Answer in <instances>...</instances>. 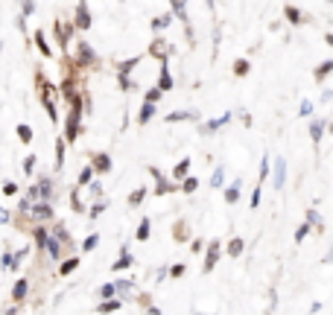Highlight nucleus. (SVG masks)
I'll return each instance as SVG.
<instances>
[{
	"label": "nucleus",
	"instance_id": "nucleus-18",
	"mask_svg": "<svg viewBox=\"0 0 333 315\" xmlns=\"http://www.w3.org/2000/svg\"><path fill=\"white\" fill-rule=\"evenodd\" d=\"M237 198H240V181H237L234 187H228V190H225V201H228V204H234Z\"/></svg>",
	"mask_w": 333,
	"mask_h": 315
},
{
	"label": "nucleus",
	"instance_id": "nucleus-24",
	"mask_svg": "<svg viewBox=\"0 0 333 315\" xmlns=\"http://www.w3.org/2000/svg\"><path fill=\"white\" fill-rule=\"evenodd\" d=\"M97 242H100V236H97V234H91V236L82 242V248H85V251H94V248H97Z\"/></svg>",
	"mask_w": 333,
	"mask_h": 315
},
{
	"label": "nucleus",
	"instance_id": "nucleus-10",
	"mask_svg": "<svg viewBox=\"0 0 333 315\" xmlns=\"http://www.w3.org/2000/svg\"><path fill=\"white\" fill-rule=\"evenodd\" d=\"M132 263H134V260H132V254H129L126 248H123V254H120V260L114 263V272H123V269H129Z\"/></svg>",
	"mask_w": 333,
	"mask_h": 315
},
{
	"label": "nucleus",
	"instance_id": "nucleus-22",
	"mask_svg": "<svg viewBox=\"0 0 333 315\" xmlns=\"http://www.w3.org/2000/svg\"><path fill=\"white\" fill-rule=\"evenodd\" d=\"M18 137H21L24 143H30V140H33V128H30V126H18Z\"/></svg>",
	"mask_w": 333,
	"mask_h": 315
},
{
	"label": "nucleus",
	"instance_id": "nucleus-15",
	"mask_svg": "<svg viewBox=\"0 0 333 315\" xmlns=\"http://www.w3.org/2000/svg\"><path fill=\"white\" fill-rule=\"evenodd\" d=\"M79 62H94V50H91L85 41L79 44Z\"/></svg>",
	"mask_w": 333,
	"mask_h": 315
},
{
	"label": "nucleus",
	"instance_id": "nucleus-3",
	"mask_svg": "<svg viewBox=\"0 0 333 315\" xmlns=\"http://www.w3.org/2000/svg\"><path fill=\"white\" fill-rule=\"evenodd\" d=\"M216 260H219V242L213 239V242L208 245V257H205V263H202V269H205V272H210V269L216 266Z\"/></svg>",
	"mask_w": 333,
	"mask_h": 315
},
{
	"label": "nucleus",
	"instance_id": "nucleus-26",
	"mask_svg": "<svg viewBox=\"0 0 333 315\" xmlns=\"http://www.w3.org/2000/svg\"><path fill=\"white\" fill-rule=\"evenodd\" d=\"M35 44H38V47H41V53H44V56H53V53H50V47H47V41H44V35H41V32H38V35H35Z\"/></svg>",
	"mask_w": 333,
	"mask_h": 315
},
{
	"label": "nucleus",
	"instance_id": "nucleus-45",
	"mask_svg": "<svg viewBox=\"0 0 333 315\" xmlns=\"http://www.w3.org/2000/svg\"><path fill=\"white\" fill-rule=\"evenodd\" d=\"M307 222H310V225H316V222H319V213H316V210H310V213H307Z\"/></svg>",
	"mask_w": 333,
	"mask_h": 315
},
{
	"label": "nucleus",
	"instance_id": "nucleus-12",
	"mask_svg": "<svg viewBox=\"0 0 333 315\" xmlns=\"http://www.w3.org/2000/svg\"><path fill=\"white\" fill-rule=\"evenodd\" d=\"M94 166H85L82 172H79V187H85V184H94Z\"/></svg>",
	"mask_w": 333,
	"mask_h": 315
},
{
	"label": "nucleus",
	"instance_id": "nucleus-20",
	"mask_svg": "<svg viewBox=\"0 0 333 315\" xmlns=\"http://www.w3.org/2000/svg\"><path fill=\"white\" fill-rule=\"evenodd\" d=\"M228 254H231V257H240V254H243V239H231V242H228Z\"/></svg>",
	"mask_w": 333,
	"mask_h": 315
},
{
	"label": "nucleus",
	"instance_id": "nucleus-36",
	"mask_svg": "<svg viewBox=\"0 0 333 315\" xmlns=\"http://www.w3.org/2000/svg\"><path fill=\"white\" fill-rule=\"evenodd\" d=\"M132 289H134L132 280H120V283H117V292H132Z\"/></svg>",
	"mask_w": 333,
	"mask_h": 315
},
{
	"label": "nucleus",
	"instance_id": "nucleus-40",
	"mask_svg": "<svg viewBox=\"0 0 333 315\" xmlns=\"http://www.w3.org/2000/svg\"><path fill=\"white\" fill-rule=\"evenodd\" d=\"M33 166H35V155H30L27 160H24V172L30 175V172H33Z\"/></svg>",
	"mask_w": 333,
	"mask_h": 315
},
{
	"label": "nucleus",
	"instance_id": "nucleus-42",
	"mask_svg": "<svg viewBox=\"0 0 333 315\" xmlns=\"http://www.w3.org/2000/svg\"><path fill=\"white\" fill-rule=\"evenodd\" d=\"M169 275H172V277H181V275H184V263H181V266H172Z\"/></svg>",
	"mask_w": 333,
	"mask_h": 315
},
{
	"label": "nucleus",
	"instance_id": "nucleus-44",
	"mask_svg": "<svg viewBox=\"0 0 333 315\" xmlns=\"http://www.w3.org/2000/svg\"><path fill=\"white\" fill-rule=\"evenodd\" d=\"M269 175V160L263 158V163H260V178H266Z\"/></svg>",
	"mask_w": 333,
	"mask_h": 315
},
{
	"label": "nucleus",
	"instance_id": "nucleus-2",
	"mask_svg": "<svg viewBox=\"0 0 333 315\" xmlns=\"http://www.w3.org/2000/svg\"><path fill=\"white\" fill-rule=\"evenodd\" d=\"M50 196H53V181H50V178H41V181L30 190V198H44V201H47Z\"/></svg>",
	"mask_w": 333,
	"mask_h": 315
},
{
	"label": "nucleus",
	"instance_id": "nucleus-32",
	"mask_svg": "<svg viewBox=\"0 0 333 315\" xmlns=\"http://www.w3.org/2000/svg\"><path fill=\"white\" fill-rule=\"evenodd\" d=\"M21 9H24V15H33V12H35V3H33V0H21Z\"/></svg>",
	"mask_w": 333,
	"mask_h": 315
},
{
	"label": "nucleus",
	"instance_id": "nucleus-7",
	"mask_svg": "<svg viewBox=\"0 0 333 315\" xmlns=\"http://www.w3.org/2000/svg\"><path fill=\"white\" fill-rule=\"evenodd\" d=\"M284 175H287V163L278 158V160H275V187L278 190L284 187Z\"/></svg>",
	"mask_w": 333,
	"mask_h": 315
},
{
	"label": "nucleus",
	"instance_id": "nucleus-6",
	"mask_svg": "<svg viewBox=\"0 0 333 315\" xmlns=\"http://www.w3.org/2000/svg\"><path fill=\"white\" fill-rule=\"evenodd\" d=\"M120 310V298H105L100 307H97V313H102V315H111V313H117Z\"/></svg>",
	"mask_w": 333,
	"mask_h": 315
},
{
	"label": "nucleus",
	"instance_id": "nucleus-5",
	"mask_svg": "<svg viewBox=\"0 0 333 315\" xmlns=\"http://www.w3.org/2000/svg\"><path fill=\"white\" fill-rule=\"evenodd\" d=\"M44 248H47V254H50L53 260H59V257H62V239H59L56 234H50V236H47V245H44Z\"/></svg>",
	"mask_w": 333,
	"mask_h": 315
},
{
	"label": "nucleus",
	"instance_id": "nucleus-48",
	"mask_svg": "<svg viewBox=\"0 0 333 315\" xmlns=\"http://www.w3.org/2000/svg\"><path fill=\"white\" fill-rule=\"evenodd\" d=\"M328 44H331V47H333V35H328Z\"/></svg>",
	"mask_w": 333,
	"mask_h": 315
},
{
	"label": "nucleus",
	"instance_id": "nucleus-49",
	"mask_svg": "<svg viewBox=\"0 0 333 315\" xmlns=\"http://www.w3.org/2000/svg\"><path fill=\"white\" fill-rule=\"evenodd\" d=\"M196 315H202V313H196Z\"/></svg>",
	"mask_w": 333,
	"mask_h": 315
},
{
	"label": "nucleus",
	"instance_id": "nucleus-33",
	"mask_svg": "<svg viewBox=\"0 0 333 315\" xmlns=\"http://www.w3.org/2000/svg\"><path fill=\"white\" fill-rule=\"evenodd\" d=\"M234 73H237V76L249 73V62H237V64H234Z\"/></svg>",
	"mask_w": 333,
	"mask_h": 315
},
{
	"label": "nucleus",
	"instance_id": "nucleus-9",
	"mask_svg": "<svg viewBox=\"0 0 333 315\" xmlns=\"http://www.w3.org/2000/svg\"><path fill=\"white\" fill-rule=\"evenodd\" d=\"M91 166H94L97 172H111V158H108V155H97Z\"/></svg>",
	"mask_w": 333,
	"mask_h": 315
},
{
	"label": "nucleus",
	"instance_id": "nucleus-11",
	"mask_svg": "<svg viewBox=\"0 0 333 315\" xmlns=\"http://www.w3.org/2000/svg\"><path fill=\"white\" fill-rule=\"evenodd\" d=\"M187 169H190V158H184L181 163H175V169H172V178H178V181H181V178L187 175Z\"/></svg>",
	"mask_w": 333,
	"mask_h": 315
},
{
	"label": "nucleus",
	"instance_id": "nucleus-14",
	"mask_svg": "<svg viewBox=\"0 0 333 315\" xmlns=\"http://www.w3.org/2000/svg\"><path fill=\"white\" fill-rule=\"evenodd\" d=\"M149 231H152V222L143 219V222H140V228H137V239H140V242H146V239H149Z\"/></svg>",
	"mask_w": 333,
	"mask_h": 315
},
{
	"label": "nucleus",
	"instance_id": "nucleus-30",
	"mask_svg": "<svg viewBox=\"0 0 333 315\" xmlns=\"http://www.w3.org/2000/svg\"><path fill=\"white\" fill-rule=\"evenodd\" d=\"M143 193H146V190H134L132 196H129V204H140V201H143Z\"/></svg>",
	"mask_w": 333,
	"mask_h": 315
},
{
	"label": "nucleus",
	"instance_id": "nucleus-23",
	"mask_svg": "<svg viewBox=\"0 0 333 315\" xmlns=\"http://www.w3.org/2000/svg\"><path fill=\"white\" fill-rule=\"evenodd\" d=\"M76 266H79V260H65V263L59 266V272H62V275H70V272H73Z\"/></svg>",
	"mask_w": 333,
	"mask_h": 315
},
{
	"label": "nucleus",
	"instance_id": "nucleus-25",
	"mask_svg": "<svg viewBox=\"0 0 333 315\" xmlns=\"http://www.w3.org/2000/svg\"><path fill=\"white\" fill-rule=\"evenodd\" d=\"M161 94H164L161 88H152V91H146V102H152V105H155V102L161 99Z\"/></svg>",
	"mask_w": 333,
	"mask_h": 315
},
{
	"label": "nucleus",
	"instance_id": "nucleus-28",
	"mask_svg": "<svg viewBox=\"0 0 333 315\" xmlns=\"http://www.w3.org/2000/svg\"><path fill=\"white\" fill-rule=\"evenodd\" d=\"M56 30H59V41L67 44V38H70V27H62V24H56Z\"/></svg>",
	"mask_w": 333,
	"mask_h": 315
},
{
	"label": "nucleus",
	"instance_id": "nucleus-8",
	"mask_svg": "<svg viewBox=\"0 0 333 315\" xmlns=\"http://www.w3.org/2000/svg\"><path fill=\"white\" fill-rule=\"evenodd\" d=\"M33 213H35V219H53V207H50L47 201L35 204V207H33Z\"/></svg>",
	"mask_w": 333,
	"mask_h": 315
},
{
	"label": "nucleus",
	"instance_id": "nucleus-21",
	"mask_svg": "<svg viewBox=\"0 0 333 315\" xmlns=\"http://www.w3.org/2000/svg\"><path fill=\"white\" fill-rule=\"evenodd\" d=\"M117 295V283H108V286H102L100 289V298L105 301V298H114Z\"/></svg>",
	"mask_w": 333,
	"mask_h": 315
},
{
	"label": "nucleus",
	"instance_id": "nucleus-35",
	"mask_svg": "<svg viewBox=\"0 0 333 315\" xmlns=\"http://www.w3.org/2000/svg\"><path fill=\"white\" fill-rule=\"evenodd\" d=\"M184 117H190V114H187V111H172L166 120H169V123H175V120H184Z\"/></svg>",
	"mask_w": 333,
	"mask_h": 315
},
{
	"label": "nucleus",
	"instance_id": "nucleus-41",
	"mask_svg": "<svg viewBox=\"0 0 333 315\" xmlns=\"http://www.w3.org/2000/svg\"><path fill=\"white\" fill-rule=\"evenodd\" d=\"M210 184H213V187H219V184H222V169H216V172H213V178H210Z\"/></svg>",
	"mask_w": 333,
	"mask_h": 315
},
{
	"label": "nucleus",
	"instance_id": "nucleus-1",
	"mask_svg": "<svg viewBox=\"0 0 333 315\" xmlns=\"http://www.w3.org/2000/svg\"><path fill=\"white\" fill-rule=\"evenodd\" d=\"M79 114H82V99L76 96L70 102V114H67V140H73L79 134Z\"/></svg>",
	"mask_w": 333,
	"mask_h": 315
},
{
	"label": "nucleus",
	"instance_id": "nucleus-37",
	"mask_svg": "<svg viewBox=\"0 0 333 315\" xmlns=\"http://www.w3.org/2000/svg\"><path fill=\"white\" fill-rule=\"evenodd\" d=\"M166 24H169V18H155L152 21V30H164Z\"/></svg>",
	"mask_w": 333,
	"mask_h": 315
},
{
	"label": "nucleus",
	"instance_id": "nucleus-17",
	"mask_svg": "<svg viewBox=\"0 0 333 315\" xmlns=\"http://www.w3.org/2000/svg\"><path fill=\"white\" fill-rule=\"evenodd\" d=\"M152 114H155V105H152V102H146V105L140 108V123H149V120H152Z\"/></svg>",
	"mask_w": 333,
	"mask_h": 315
},
{
	"label": "nucleus",
	"instance_id": "nucleus-4",
	"mask_svg": "<svg viewBox=\"0 0 333 315\" xmlns=\"http://www.w3.org/2000/svg\"><path fill=\"white\" fill-rule=\"evenodd\" d=\"M76 27H79V30H88V27H91V15H88V3H79V6H76Z\"/></svg>",
	"mask_w": 333,
	"mask_h": 315
},
{
	"label": "nucleus",
	"instance_id": "nucleus-34",
	"mask_svg": "<svg viewBox=\"0 0 333 315\" xmlns=\"http://www.w3.org/2000/svg\"><path fill=\"white\" fill-rule=\"evenodd\" d=\"M3 196H18V187H15L12 181H6V184H3Z\"/></svg>",
	"mask_w": 333,
	"mask_h": 315
},
{
	"label": "nucleus",
	"instance_id": "nucleus-16",
	"mask_svg": "<svg viewBox=\"0 0 333 315\" xmlns=\"http://www.w3.org/2000/svg\"><path fill=\"white\" fill-rule=\"evenodd\" d=\"M62 158H65V137L56 140V169H62Z\"/></svg>",
	"mask_w": 333,
	"mask_h": 315
},
{
	"label": "nucleus",
	"instance_id": "nucleus-39",
	"mask_svg": "<svg viewBox=\"0 0 333 315\" xmlns=\"http://www.w3.org/2000/svg\"><path fill=\"white\" fill-rule=\"evenodd\" d=\"M102 210H105V201H100V204H94V207H91V219H97V216H100Z\"/></svg>",
	"mask_w": 333,
	"mask_h": 315
},
{
	"label": "nucleus",
	"instance_id": "nucleus-29",
	"mask_svg": "<svg viewBox=\"0 0 333 315\" xmlns=\"http://www.w3.org/2000/svg\"><path fill=\"white\" fill-rule=\"evenodd\" d=\"M196 187H199V181H196V178H184V184H181V190H184V193H193Z\"/></svg>",
	"mask_w": 333,
	"mask_h": 315
},
{
	"label": "nucleus",
	"instance_id": "nucleus-27",
	"mask_svg": "<svg viewBox=\"0 0 333 315\" xmlns=\"http://www.w3.org/2000/svg\"><path fill=\"white\" fill-rule=\"evenodd\" d=\"M172 88V79H169V70L164 67V73H161V91H169Z\"/></svg>",
	"mask_w": 333,
	"mask_h": 315
},
{
	"label": "nucleus",
	"instance_id": "nucleus-19",
	"mask_svg": "<svg viewBox=\"0 0 333 315\" xmlns=\"http://www.w3.org/2000/svg\"><path fill=\"white\" fill-rule=\"evenodd\" d=\"M331 70H333V62H325V64H319V67H316V79L322 82V79H325V76H328Z\"/></svg>",
	"mask_w": 333,
	"mask_h": 315
},
{
	"label": "nucleus",
	"instance_id": "nucleus-47",
	"mask_svg": "<svg viewBox=\"0 0 333 315\" xmlns=\"http://www.w3.org/2000/svg\"><path fill=\"white\" fill-rule=\"evenodd\" d=\"M6 222H9V213H6V210H0V225H6Z\"/></svg>",
	"mask_w": 333,
	"mask_h": 315
},
{
	"label": "nucleus",
	"instance_id": "nucleus-46",
	"mask_svg": "<svg viewBox=\"0 0 333 315\" xmlns=\"http://www.w3.org/2000/svg\"><path fill=\"white\" fill-rule=\"evenodd\" d=\"M260 204V190H254V196H251V207H257Z\"/></svg>",
	"mask_w": 333,
	"mask_h": 315
},
{
	"label": "nucleus",
	"instance_id": "nucleus-38",
	"mask_svg": "<svg viewBox=\"0 0 333 315\" xmlns=\"http://www.w3.org/2000/svg\"><path fill=\"white\" fill-rule=\"evenodd\" d=\"M310 134H313V140H319L322 137V123H313L310 126Z\"/></svg>",
	"mask_w": 333,
	"mask_h": 315
},
{
	"label": "nucleus",
	"instance_id": "nucleus-31",
	"mask_svg": "<svg viewBox=\"0 0 333 315\" xmlns=\"http://www.w3.org/2000/svg\"><path fill=\"white\" fill-rule=\"evenodd\" d=\"M307 234H310V222H307V225H301L298 231H295V242H301V239H304Z\"/></svg>",
	"mask_w": 333,
	"mask_h": 315
},
{
	"label": "nucleus",
	"instance_id": "nucleus-13",
	"mask_svg": "<svg viewBox=\"0 0 333 315\" xmlns=\"http://www.w3.org/2000/svg\"><path fill=\"white\" fill-rule=\"evenodd\" d=\"M27 280H18V283H15V289H12V298H15V301H24V298H27Z\"/></svg>",
	"mask_w": 333,
	"mask_h": 315
},
{
	"label": "nucleus",
	"instance_id": "nucleus-43",
	"mask_svg": "<svg viewBox=\"0 0 333 315\" xmlns=\"http://www.w3.org/2000/svg\"><path fill=\"white\" fill-rule=\"evenodd\" d=\"M287 18H290L292 24H298V21H301V15H298V12H295V9H287Z\"/></svg>",
	"mask_w": 333,
	"mask_h": 315
}]
</instances>
